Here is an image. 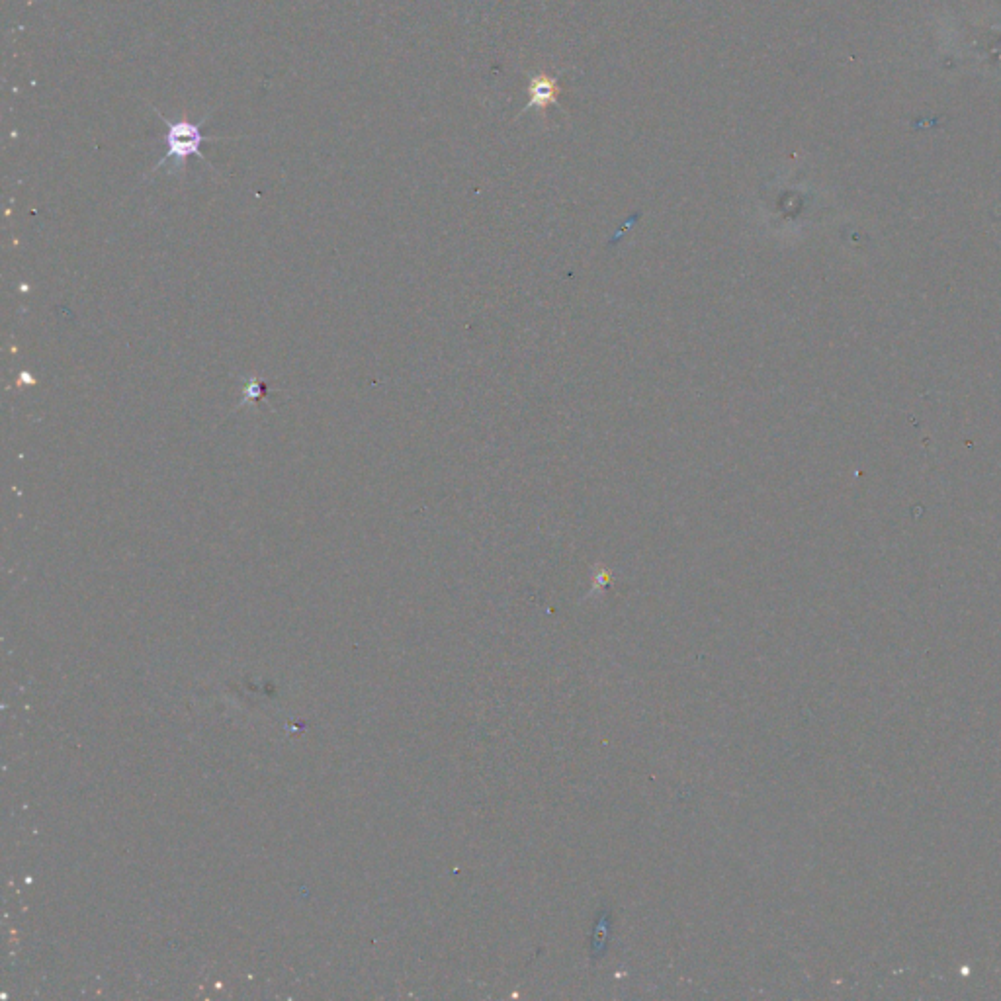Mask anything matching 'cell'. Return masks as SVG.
I'll return each mask as SVG.
<instances>
[{
    "mask_svg": "<svg viewBox=\"0 0 1001 1001\" xmlns=\"http://www.w3.org/2000/svg\"><path fill=\"white\" fill-rule=\"evenodd\" d=\"M159 116L167 124V155L163 157V161H159L155 165V171L163 169V167H169L171 173L184 171L188 157H198L204 161L202 145L210 139H218V137L204 135V130H202L204 120L200 124H192L186 120L184 122H169L163 114H159Z\"/></svg>",
    "mask_w": 1001,
    "mask_h": 1001,
    "instance_id": "cell-1",
    "label": "cell"
},
{
    "mask_svg": "<svg viewBox=\"0 0 1001 1001\" xmlns=\"http://www.w3.org/2000/svg\"><path fill=\"white\" fill-rule=\"evenodd\" d=\"M560 92H562V87L552 77H548V75H530V81H528L530 102L519 112L517 118H521L524 114L532 112L534 108L540 110V112H548V108L558 106Z\"/></svg>",
    "mask_w": 1001,
    "mask_h": 1001,
    "instance_id": "cell-2",
    "label": "cell"
}]
</instances>
